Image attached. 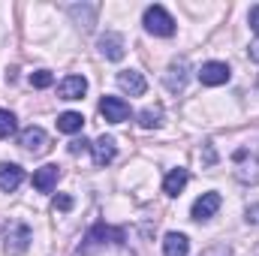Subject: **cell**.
I'll use <instances>...</instances> for the list:
<instances>
[{"label":"cell","instance_id":"obj_4","mask_svg":"<svg viewBox=\"0 0 259 256\" xmlns=\"http://www.w3.org/2000/svg\"><path fill=\"white\" fill-rule=\"evenodd\" d=\"M30 229L24 226V223H9V229H6V238H3V250L6 256H21L27 247H30Z\"/></svg>","mask_w":259,"mask_h":256},{"label":"cell","instance_id":"obj_7","mask_svg":"<svg viewBox=\"0 0 259 256\" xmlns=\"http://www.w3.org/2000/svg\"><path fill=\"white\" fill-rule=\"evenodd\" d=\"M229 66L223 64V61H208V64H202L199 69V81L205 84V88H220V84H226L229 81Z\"/></svg>","mask_w":259,"mask_h":256},{"label":"cell","instance_id":"obj_23","mask_svg":"<svg viewBox=\"0 0 259 256\" xmlns=\"http://www.w3.org/2000/svg\"><path fill=\"white\" fill-rule=\"evenodd\" d=\"M202 256H232V247L229 244H211Z\"/></svg>","mask_w":259,"mask_h":256},{"label":"cell","instance_id":"obj_14","mask_svg":"<svg viewBox=\"0 0 259 256\" xmlns=\"http://www.w3.org/2000/svg\"><path fill=\"white\" fill-rule=\"evenodd\" d=\"M21 181H24V169L18 163H0V190H18Z\"/></svg>","mask_w":259,"mask_h":256},{"label":"cell","instance_id":"obj_10","mask_svg":"<svg viewBox=\"0 0 259 256\" xmlns=\"http://www.w3.org/2000/svg\"><path fill=\"white\" fill-rule=\"evenodd\" d=\"M220 202H223L220 193H202V196L193 202V208H190L193 220H208V217H214L217 208H220Z\"/></svg>","mask_w":259,"mask_h":256},{"label":"cell","instance_id":"obj_12","mask_svg":"<svg viewBox=\"0 0 259 256\" xmlns=\"http://www.w3.org/2000/svg\"><path fill=\"white\" fill-rule=\"evenodd\" d=\"M88 94V78L84 75H66L58 84V97L61 100H81Z\"/></svg>","mask_w":259,"mask_h":256},{"label":"cell","instance_id":"obj_26","mask_svg":"<svg viewBox=\"0 0 259 256\" xmlns=\"http://www.w3.org/2000/svg\"><path fill=\"white\" fill-rule=\"evenodd\" d=\"M244 220L253 223V226H259V205H250V208L244 211Z\"/></svg>","mask_w":259,"mask_h":256},{"label":"cell","instance_id":"obj_17","mask_svg":"<svg viewBox=\"0 0 259 256\" xmlns=\"http://www.w3.org/2000/svg\"><path fill=\"white\" fill-rule=\"evenodd\" d=\"M187 181H190L187 169H172V172L166 175V181H163V193H166V196H178V193L187 187Z\"/></svg>","mask_w":259,"mask_h":256},{"label":"cell","instance_id":"obj_11","mask_svg":"<svg viewBox=\"0 0 259 256\" xmlns=\"http://www.w3.org/2000/svg\"><path fill=\"white\" fill-rule=\"evenodd\" d=\"M118 88H121L124 94H130V97H142V94L148 91V81H145L142 72L124 69V72H118Z\"/></svg>","mask_w":259,"mask_h":256},{"label":"cell","instance_id":"obj_21","mask_svg":"<svg viewBox=\"0 0 259 256\" xmlns=\"http://www.w3.org/2000/svg\"><path fill=\"white\" fill-rule=\"evenodd\" d=\"M18 127V121H15V115L9 112V109H0V139H9L12 133Z\"/></svg>","mask_w":259,"mask_h":256},{"label":"cell","instance_id":"obj_28","mask_svg":"<svg viewBox=\"0 0 259 256\" xmlns=\"http://www.w3.org/2000/svg\"><path fill=\"white\" fill-rule=\"evenodd\" d=\"M247 55H250V61H253V64H259V36L253 39V42H250V49H247Z\"/></svg>","mask_w":259,"mask_h":256},{"label":"cell","instance_id":"obj_5","mask_svg":"<svg viewBox=\"0 0 259 256\" xmlns=\"http://www.w3.org/2000/svg\"><path fill=\"white\" fill-rule=\"evenodd\" d=\"M187 78H190V64H187V58H175L169 69H166V75H163V84L172 91V94H181L184 88H187Z\"/></svg>","mask_w":259,"mask_h":256},{"label":"cell","instance_id":"obj_20","mask_svg":"<svg viewBox=\"0 0 259 256\" xmlns=\"http://www.w3.org/2000/svg\"><path fill=\"white\" fill-rule=\"evenodd\" d=\"M139 124H142L145 130H157L160 124H163V109H160V106L142 109V112H139Z\"/></svg>","mask_w":259,"mask_h":256},{"label":"cell","instance_id":"obj_2","mask_svg":"<svg viewBox=\"0 0 259 256\" xmlns=\"http://www.w3.org/2000/svg\"><path fill=\"white\" fill-rule=\"evenodd\" d=\"M106 244H124V229L118 226H106V223H94L84 235V241L78 244V253H91L97 247H106Z\"/></svg>","mask_w":259,"mask_h":256},{"label":"cell","instance_id":"obj_3","mask_svg":"<svg viewBox=\"0 0 259 256\" xmlns=\"http://www.w3.org/2000/svg\"><path fill=\"white\" fill-rule=\"evenodd\" d=\"M142 24H145V30L154 33V36H172V33H175V18H172L160 3H154V6L145 9Z\"/></svg>","mask_w":259,"mask_h":256},{"label":"cell","instance_id":"obj_25","mask_svg":"<svg viewBox=\"0 0 259 256\" xmlns=\"http://www.w3.org/2000/svg\"><path fill=\"white\" fill-rule=\"evenodd\" d=\"M88 148H91V142H84V139L69 142V154H81V151H88Z\"/></svg>","mask_w":259,"mask_h":256},{"label":"cell","instance_id":"obj_1","mask_svg":"<svg viewBox=\"0 0 259 256\" xmlns=\"http://www.w3.org/2000/svg\"><path fill=\"white\" fill-rule=\"evenodd\" d=\"M232 169L241 184H259V139L244 142L232 154Z\"/></svg>","mask_w":259,"mask_h":256},{"label":"cell","instance_id":"obj_8","mask_svg":"<svg viewBox=\"0 0 259 256\" xmlns=\"http://www.w3.org/2000/svg\"><path fill=\"white\" fill-rule=\"evenodd\" d=\"M100 112L109 124H124L130 118V103H124L121 97H103L100 100Z\"/></svg>","mask_w":259,"mask_h":256},{"label":"cell","instance_id":"obj_19","mask_svg":"<svg viewBox=\"0 0 259 256\" xmlns=\"http://www.w3.org/2000/svg\"><path fill=\"white\" fill-rule=\"evenodd\" d=\"M81 127H84V118H81L78 112H64V115L58 118V130H61V133H78Z\"/></svg>","mask_w":259,"mask_h":256},{"label":"cell","instance_id":"obj_6","mask_svg":"<svg viewBox=\"0 0 259 256\" xmlns=\"http://www.w3.org/2000/svg\"><path fill=\"white\" fill-rule=\"evenodd\" d=\"M18 145L27 154H46L49 151V133L42 127H27V130L18 133Z\"/></svg>","mask_w":259,"mask_h":256},{"label":"cell","instance_id":"obj_22","mask_svg":"<svg viewBox=\"0 0 259 256\" xmlns=\"http://www.w3.org/2000/svg\"><path fill=\"white\" fill-rule=\"evenodd\" d=\"M55 81V75L49 72V69H36V72H30V84L33 88H49Z\"/></svg>","mask_w":259,"mask_h":256},{"label":"cell","instance_id":"obj_18","mask_svg":"<svg viewBox=\"0 0 259 256\" xmlns=\"http://www.w3.org/2000/svg\"><path fill=\"white\" fill-rule=\"evenodd\" d=\"M69 15L75 18V24H78V27H84V30H91V27H94V18H97V6H94V3H81V6H69Z\"/></svg>","mask_w":259,"mask_h":256},{"label":"cell","instance_id":"obj_13","mask_svg":"<svg viewBox=\"0 0 259 256\" xmlns=\"http://www.w3.org/2000/svg\"><path fill=\"white\" fill-rule=\"evenodd\" d=\"M91 154H94V163H97V166H109V163L115 160V154H118L115 139H112V136H100V139L91 145Z\"/></svg>","mask_w":259,"mask_h":256},{"label":"cell","instance_id":"obj_24","mask_svg":"<svg viewBox=\"0 0 259 256\" xmlns=\"http://www.w3.org/2000/svg\"><path fill=\"white\" fill-rule=\"evenodd\" d=\"M55 208L58 211H69L72 208V196H55Z\"/></svg>","mask_w":259,"mask_h":256},{"label":"cell","instance_id":"obj_16","mask_svg":"<svg viewBox=\"0 0 259 256\" xmlns=\"http://www.w3.org/2000/svg\"><path fill=\"white\" fill-rule=\"evenodd\" d=\"M163 253L166 256H187L190 253V241L184 232H169L163 238Z\"/></svg>","mask_w":259,"mask_h":256},{"label":"cell","instance_id":"obj_15","mask_svg":"<svg viewBox=\"0 0 259 256\" xmlns=\"http://www.w3.org/2000/svg\"><path fill=\"white\" fill-rule=\"evenodd\" d=\"M58 178H61V169L58 166H42L33 172V187L39 193H52L58 187Z\"/></svg>","mask_w":259,"mask_h":256},{"label":"cell","instance_id":"obj_27","mask_svg":"<svg viewBox=\"0 0 259 256\" xmlns=\"http://www.w3.org/2000/svg\"><path fill=\"white\" fill-rule=\"evenodd\" d=\"M247 21H250V27H253V33L259 36V6L250 9V15H247Z\"/></svg>","mask_w":259,"mask_h":256},{"label":"cell","instance_id":"obj_9","mask_svg":"<svg viewBox=\"0 0 259 256\" xmlns=\"http://www.w3.org/2000/svg\"><path fill=\"white\" fill-rule=\"evenodd\" d=\"M100 55L106 58V61H121L124 58V52H127V46H124V36L121 33H115V30H106L103 36H100Z\"/></svg>","mask_w":259,"mask_h":256}]
</instances>
